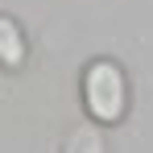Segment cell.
I'll return each instance as SVG.
<instances>
[{"instance_id": "7a4b0ae2", "label": "cell", "mask_w": 153, "mask_h": 153, "mask_svg": "<svg viewBox=\"0 0 153 153\" xmlns=\"http://www.w3.org/2000/svg\"><path fill=\"white\" fill-rule=\"evenodd\" d=\"M25 58H29V37L21 29V21L0 13V66L4 71H21Z\"/></svg>"}, {"instance_id": "3957f363", "label": "cell", "mask_w": 153, "mask_h": 153, "mask_svg": "<svg viewBox=\"0 0 153 153\" xmlns=\"http://www.w3.org/2000/svg\"><path fill=\"white\" fill-rule=\"evenodd\" d=\"M62 153H108V145H103V132L95 124H79V128L66 132Z\"/></svg>"}, {"instance_id": "6da1fadb", "label": "cell", "mask_w": 153, "mask_h": 153, "mask_svg": "<svg viewBox=\"0 0 153 153\" xmlns=\"http://www.w3.org/2000/svg\"><path fill=\"white\" fill-rule=\"evenodd\" d=\"M83 108L95 128H112L128 116V75L116 58H91L83 71Z\"/></svg>"}]
</instances>
